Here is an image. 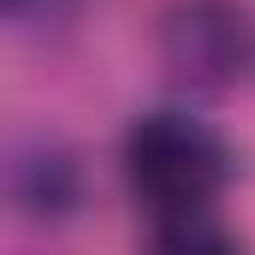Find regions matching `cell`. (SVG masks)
Here are the masks:
<instances>
[{
  "instance_id": "obj_1",
  "label": "cell",
  "mask_w": 255,
  "mask_h": 255,
  "mask_svg": "<svg viewBox=\"0 0 255 255\" xmlns=\"http://www.w3.org/2000/svg\"><path fill=\"white\" fill-rule=\"evenodd\" d=\"M232 154L196 113H148L125 136V178L154 220H196L226 190Z\"/></svg>"
},
{
  "instance_id": "obj_2",
  "label": "cell",
  "mask_w": 255,
  "mask_h": 255,
  "mask_svg": "<svg viewBox=\"0 0 255 255\" xmlns=\"http://www.w3.org/2000/svg\"><path fill=\"white\" fill-rule=\"evenodd\" d=\"M160 65L202 95L238 89L255 71V12L244 0H172L160 18Z\"/></svg>"
},
{
  "instance_id": "obj_3",
  "label": "cell",
  "mask_w": 255,
  "mask_h": 255,
  "mask_svg": "<svg viewBox=\"0 0 255 255\" xmlns=\"http://www.w3.org/2000/svg\"><path fill=\"white\" fill-rule=\"evenodd\" d=\"M154 255H238V250L208 214H196V220H166L154 238Z\"/></svg>"
}]
</instances>
